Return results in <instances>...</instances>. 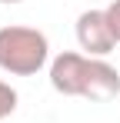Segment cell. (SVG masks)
<instances>
[{
  "label": "cell",
  "instance_id": "cell-4",
  "mask_svg": "<svg viewBox=\"0 0 120 123\" xmlns=\"http://www.w3.org/2000/svg\"><path fill=\"white\" fill-rule=\"evenodd\" d=\"M17 100H20V97H17V90H13L10 83H3V80H0V120H7V117L17 110Z\"/></svg>",
  "mask_w": 120,
  "mask_h": 123
},
{
  "label": "cell",
  "instance_id": "cell-3",
  "mask_svg": "<svg viewBox=\"0 0 120 123\" xmlns=\"http://www.w3.org/2000/svg\"><path fill=\"white\" fill-rule=\"evenodd\" d=\"M77 43L87 57H103L113 53V33H110V23H107V13L103 10H83L77 17Z\"/></svg>",
  "mask_w": 120,
  "mask_h": 123
},
{
  "label": "cell",
  "instance_id": "cell-5",
  "mask_svg": "<svg viewBox=\"0 0 120 123\" xmlns=\"http://www.w3.org/2000/svg\"><path fill=\"white\" fill-rule=\"evenodd\" d=\"M103 13H107V23H110V33H113V40L120 43V0L107 3V7H103Z\"/></svg>",
  "mask_w": 120,
  "mask_h": 123
},
{
  "label": "cell",
  "instance_id": "cell-1",
  "mask_svg": "<svg viewBox=\"0 0 120 123\" xmlns=\"http://www.w3.org/2000/svg\"><path fill=\"white\" fill-rule=\"evenodd\" d=\"M50 86L63 97H80L90 103H107L120 97V70L103 57H87L63 50L50 60Z\"/></svg>",
  "mask_w": 120,
  "mask_h": 123
},
{
  "label": "cell",
  "instance_id": "cell-2",
  "mask_svg": "<svg viewBox=\"0 0 120 123\" xmlns=\"http://www.w3.org/2000/svg\"><path fill=\"white\" fill-rule=\"evenodd\" d=\"M50 63V40L37 27H0V70L10 77H33Z\"/></svg>",
  "mask_w": 120,
  "mask_h": 123
},
{
  "label": "cell",
  "instance_id": "cell-6",
  "mask_svg": "<svg viewBox=\"0 0 120 123\" xmlns=\"http://www.w3.org/2000/svg\"><path fill=\"white\" fill-rule=\"evenodd\" d=\"M0 3H23V0H0Z\"/></svg>",
  "mask_w": 120,
  "mask_h": 123
}]
</instances>
